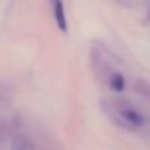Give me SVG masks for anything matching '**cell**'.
<instances>
[{
	"label": "cell",
	"instance_id": "1",
	"mask_svg": "<svg viewBox=\"0 0 150 150\" xmlns=\"http://www.w3.org/2000/svg\"><path fill=\"white\" fill-rule=\"evenodd\" d=\"M108 105L109 108L115 109L119 113V116L121 117V120L127 124H129L130 127H142L145 124V119L144 116L134 109L125 99H119V98H113L108 100Z\"/></svg>",
	"mask_w": 150,
	"mask_h": 150
},
{
	"label": "cell",
	"instance_id": "2",
	"mask_svg": "<svg viewBox=\"0 0 150 150\" xmlns=\"http://www.w3.org/2000/svg\"><path fill=\"white\" fill-rule=\"evenodd\" d=\"M91 63H92V69L95 73L96 78L99 80H101V83H104L105 80H108L109 75H111V70H109V63L105 58L103 57L100 52V47L93 46L91 49Z\"/></svg>",
	"mask_w": 150,
	"mask_h": 150
},
{
	"label": "cell",
	"instance_id": "3",
	"mask_svg": "<svg viewBox=\"0 0 150 150\" xmlns=\"http://www.w3.org/2000/svg\"><path fill=\"white\" fill-rule=\"evenodd\" d=\"M50 3H52L53 16H54V21L57 24L58 29L62 33H67V18H66L63 1L62 0H50Z\"/></svg>",
	"mask_w": 150,
	"mask_h": 150
},
{
	"label": "cell",
	"instance_id": "4",
	"mask_svg": "<svg viewBox=\"0 0 150 150\" xmlns=\"http://www.w3.org/2000/svg\"><path fill=\"white\" fill-rule=\"evenodd\" d=\"M133 88H134V91L138 95H141L142 98L150 100V83L148 80L137 78V79L133 82Z\"/></svg>",
	"mask_w": 150,
	"mask_h": 150
},
{
	"label": "cell",
	"instance_id": "5",
	"mask_svg": "<svg viewBox=\"0 0 150 150\" xmlns=\"http://www.w3.org/2000/svg\"><path fill=\"white\" fill-rule=\"evenodd\" d=\"M109 86H111L112 90H115L116 92H121L122 90L125 88V79L124 75L120 73H112L108 78Z\"/></svg>",
	"mask_w": 150,
	"mask_h": 150
},
{
	"label": "cell",
	"instance_id": "6",
	"mask_svg": "<svg viewBox=\"0 0 150 150\" xmlns=\"http://www.w3.org/2000/svg\"><path fill=\"white\" fill-rule=\"evenodd\" d=\"M13 95V90L5 83H0V100H9Z\"/></svg>",
	"mask_w": 150,
	"mask_h": 150
},
{
	"label": "cell",
	"instance_id": "7",
	"mask_svg": "<svg viewBox=\"0 0 150 150\" xmlns=\"http://www.w3.org/2000/svg\"><path fill=\"white\" fill-rule=\"evenodd\" d=\"M146 23L148 24H150V8H149V11H148V15H146Z\"/></svg>",
	"mask_w": 150,
	"mask_h": 150
},
{
	"label": "cell",
	"instance_id": "8",
	"mask_svg": "<svg viewBox=\"0 0 150 150\" xmlns=\"http://www.w3.org/2000/svg\"><path fill=\"white\" fill-rule=\"evenodd\" d=\"M3 141V132H1V129H0V142Z\"/></svg>",
	"mask_w": 150,
	"mask_h": 150
},
{
	"label": "cell",
	"instance_id": "9",
	"mask_svg": "<svg viewBox=\"0 0 150 150\" xmlns=\"http://www.w3.org/2000/svg\"><path fill=\"white\" fill-rule=\"evenodd\" d=\"M16 150H25V149H24V146H18V148L16 149Z\"/></svg>",
	"mask_w": 150,
	"mask_h": 150
}]
</instances>
